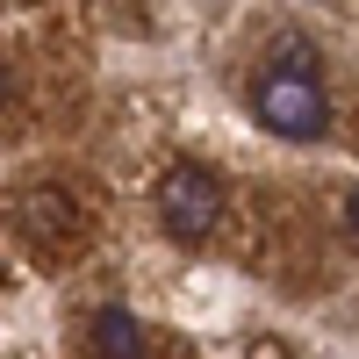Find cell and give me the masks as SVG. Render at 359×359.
Wrapping results in <instances>:
<instances>
[{
	"instance_id": "obj_6",
	"label": "cell",
	"mask_w": 359,
	"mask_h": 359,
	"mask_svg": "<svg viewBox=\"0 0 359 359\" xmlns=\"http://www.w3.org/2000/svg\"><path fill=\"white\" fill-rule=\"evenodd\" d=\"M345 230H352V237H359V187H352V194H345Z\"/></svg>"
},
{
	"instance_id": "obj_5",
	"label": "cell",
	"mask_w": 359,
	"mask_h": 359,
	"mask_svg": "<svg viewBox=\"0 0 359 359\" xmlns=\"http://www.w3.org/2000/svg\"><path fill=\"white\" fill-rule=\"evenodd\" d=\"M8 101H15V65L0 57V108H8Z\"/></svg>"
},
{
	"instance_id": "obj_4",
	"label": "cell",
	"mask_w": 359,
	"mask_h": 359,
	"mask_svg": "<svg viewBox=\"0 0 359 359\" xmlns=\"http://www.w3.org/2000/svg\"><path fill=\"white\" fill-rule=\"evenodd\" d=\"M86 352L94 359H144V323L123 302H101L94 316H86Z\"/></svg>"
},
{
	"instance_id": "obj_1",
	"label": "cell",
	"mask_w": 359,
	"mask_h": 359,
	"mask_svg": "<svg viewBox=\"0 0 359 359\" xmlns=\"http://www.w3.org/2000/svg\"><path fill=\"white\" fill-rule=\"evenodd\" d=\"M252 115L287 144H323L331 137V94H323L316 50L309 43H273L252 79Z\"/></svg>"
},
{
	"instance_id": "obj_3",
	"label": "cell",
	"mask_w": 359,
	"mask_h": 359,
	"mask_svg": "<svg viewBox=\"0 0 359 359\" xmlns=\"http://www.w3.org/2000/svg\"><path fill=\"white\" fill-rule=\"evenodd\" d=\"M15 230H22L36 252H57V245L79 230V201H72V187H57V180H29V187L15 194Z\"/></svg>"
},
{
	"instance_id": "obj_2",
	"label": "cell",
	"mask_w": 359,
	"mask_h": 359,
	"mask_svg": "<svg viewBox=\"0 0 359 359\" xmlns=\"http://www.w3.org/2000/svg\"><path fill=\"white\" fill-rule=\"evenodd\" d=\"M158 223H165V237H180V245H208L216 223H223V180H216V165H201V158L165 165V180H158Z\"/></svg>"
}]
</instances>
